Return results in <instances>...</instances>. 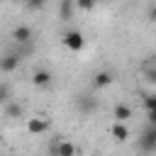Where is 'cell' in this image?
Here are the masks:
<instances>
[{
	"label": "cell",
	"instance_id": "obj_1",
	"mask_svg": "<svg viewBox=\"0 0 156 156\" xmlns=\"http://www.w3.org/2000/svg\"><path fill=\"white\" fill-rule=\"evenodd\" d=\"M139 149L144 154H154L156 151V127L154 124H146L141 136H139Z\"/></svg>",
	"mask_w": 156,
	"mask_h": 156
},
{
	"label": "cell",
	"instance_id": "obj_2",
	"mask_svg": "<svg viewBox=\"0 0 156 156\" xmlns=\"http://www.w3.org/2000/svg\"><path fill=\"white\" fill-rule=\"evenodd\" d=\"M20 61H22V54L17 51H7L0 56V73H12L20 68Z\"/></svg>",
	"mask_w": 156,
	"mask_h": 156
},
{
	"label": "cell",
	"instance_id": "obj_3",
	"mask_svg": "<svg viewBox=\"0 0 156 156\" xmlns=\"http://www.w3.org/2000/svg\"><path fill=\"white\" fill-rule=\"evenodd\" d=\"M63 44H66V49H71V51H80V49L85 46V37H83V32H78V29H68V32L63 34Z\"/></svg>",
	"mask_w": 156,
	"mask_h": 156
},
{
	"label": "cell",
	"instance_id": "obj_4",
	"mask_svg": "<svg viewBox=\"0 0 156 156\" xmlns=\"http://www.w3.org/2000/svg\"><path fill=\"white\" fill-rule=\"evenodd\" d=\"M46 129H49V122H46L44 117H29V119H27V132H29L32 136L44 134Z\"/></svg>",
	"mask_w": 156,
	"mask_h": 156
},
{
	"label": "cell",
	"instance_id": "obj_5",
	"mask_svg": "<svg viewBox=\"0 0 156 156\" xmlns=\"http://www.w3.org/2000/svg\"><path fill=\"white\" fill-rule=\"evenodd\" d=\"M51 80H54V76H51L46 68H39V71H34V76H32V83H34L37 88H49Z\"/></svg>",
	"mask_w": 156,
	"mask_h": 156
},
{
	"label": "cell",
	"instance_id": "obj_6",
	"mask_svg": "<svg viewBox=\"0 0 156 156\" xmlns=\"http://www.w3.org/2000/svg\"><path fill=\"white\" fill-rule=\"evenodd\" d=\"M56 156H78V149H76L73 141L56 139Z\"/></svg>",
	"mask_w": 156,
	"mask_h": 156
},
{
	"label": "cell",
	"instance_id": "obj_7",
	"mask_svg": "<svg viewBox=\"0 0 156 156\" xmlns=\"http://www.w3.org/2000/svg\"><path fill=\"white\" fill-rule=\"evenodd\" d=\"M12 39H15L17 44H29V41H32V29H29L27 24H20V27L12 29Z\"/></svg>",
	"mask_w": 156,
	"mask_h": 156
},
{
	"label": "cell",
	"instance_id": "obj_8",
	"mask_svg": "<svg viewBox=\"0 0 156 156\" xmlns=\"http://www.w3.org/2000/svg\"><path fill=\"white\" fill-rule=\"evenodd\" d=\"M73 10H76V0H58V20L68 22L73 17Z\"/></svg>",
	"mask_w": 156,
	"mask_h": 156
},
{
	"label": "cell",
	"instance_id": "obj_9",
	"mask_svg": "<svg viewBox=\"0 0 156 156\" xmlns=\"http://www.w3.org/2000/svg\"><path fill=\"white\" fill-rule=\"evenodd\" d=\"M110 83H112V73H110V71H98V73L93 76V88H98V90H100V88H107Z\"/></svg>",
	"mask_w": 156,
	"mask_h": 156
},
{
	"label": "cell",
	"instance_id": "obj_10",
	"mask_svg": "<svg viewBox=\"0 0 156 156\" xmlns=\"http://www.w3.org/2000/svg\"><path fill=\"white\" fill-rule=\"evenodd\" d=\"M5 107V117L7 119H20V117H24V107L20 105V102H7V105H2Z\"/></svg>",
	"mask_w": 156,
	"mask_h": 156
},
{
	"label": "cell",
	"instance_id": "obj_11",
	"mask_svg": "<svg viewBox=\"0 0 156 156\" xmlns=\"http://www.w3.org/2000/svg\"><path fill=\"white\" fill-rule=\"evenodd\" d=\"M112 115H115V122H127L129 117H132V107L129 105H115V110H112Z\"/></svg>",
	"mask_w": 156,
	"mask_h": 156
},
{
	"label": "cell",
	"instance_id": "obj_12",
	"mask_svg": "<svg viewBox=\"0 0 156 156\" xmlns=\"http://www.w3.org/2000/svg\"><path fill=\"white\" fill-rule=\"evenodd\" d=\"M144 107L149 112V124L156 127V95H146L144 98Z\"/></svg>",
	"mask_w": 156,
	"mask_h": 156
},
{
	"label": "cell",
	"instance_id": "obj_13",
	"mask_svg": "<svg viewBox=\"0 0 156 156\" xmlns=\"http://www.w3.org/2000/svg\"><path fill=\"white\" fill-rule=\"evenodd\" d=\"M95 105H98V102H95V98H90V95H80V98H78V110H80V112H85V115H88V112H93V110H95Z\"/></svg>",
	"mask_w": 156,
	"mask_h": 156
},
{
	"label": "cell",
	"instance_id": "obj_14",
	"mask_svg": "<svg viewBox=\"0 0 156 156\" xmlns=\"http://www.w3.org/2000/svg\"><path fill=\"white\" fill-rule=\"evenodd\" d=\"M112 136H115L117 141H127V139H129V129L124 127V122H115V127H112Z\"/></svg>",
	"mask_w": 156,
	"mask_h": 156
},
{
	"label": "cell",
	"instance_id": "obj_15",
	"mask_svg": "<svg viewBox=\"0 0 156 156\" xmlns=\"http://www.w3.org/2000/svg\"><path fill=\"white\" fill-rule=\"evenodd\" d=\"M98 2L95 0H76V10H83V12H90Z\"/></svg>",
	"mask_w": 156,
	"mask_h": 156
},
{
	"label": "cell",
	"instance_id": "obj_16",
	"mask_svg": "<svg viewBox=\"0 0 156 156\" xmlns=\"http://www.w3.org/2000/svg\"><path fill=\"white\" fill-rule=\"evenodd\" d=\"M7 102H10V85L0 83V105H7Z\"/></svg>",
	"mask_w": 156,
	"mask_h": 156
},
{
	"label": "cell",
	"instance_id": "obj_17",
	"mask_svg": "<svg viewBox=\"0 0 156 156\" xmlns=\"http://www.w3.org/2000/svg\"><path fill=\"white\" fill-rule=\"evenodd\" d=\"M46 5V0H24V7L27 10H41Z\"/></svg>",
	"mask_w": 156,
	"mask_h": 156
},
{
	"label": "cell",
	"instance_id": "obj_18",
	"mask_svg": "<svg viewBox=\"0 0 156 156\" xmlns=\"http://www.w3.org/2000/svg\"><path fill=\"white\" fill-rule=\"evenodd\" d=\"M144 76H146V80H149L151 85H156V66H154V68H149Z\"/></svg>",
	"mask_w": 156,
	"mask_h": 156
},
{
	"label": "cell",
	"instance_id": "obj_19",
	"mask_svg": "<svg viewBox=\"0 0 156 156\" xmlns=\"http://www.w3.org/2000/svg\"><path fill=\"white\" fill-rule=\"evenodd\" d=\"M149 20H151V22H156V5H151V7H149Z\"/></svg>",
	"mask_w": 156,
	"mask_h": 156
},
{
	"label": "cell",
	"instance_id": "obj_20",
	"mask_svg": "<svg viewBox=\"0 0 156 156\" xmlns=\"http://www.w3.org/2000/svg\"><path fill=\"white\" fill-rule=\"evenodd\" d=\"M95 2H105V0H95Z\"/></svg>",
	"mask_w": 156,
	"mask_h": 156
},
{
	"label": "cell",
	"instance_id": "obj_21",
	"mask_svg": "<svg viewBox=\"0 0 156 156\" xmlns=\"http://www.w3.org/2000/svg\"><path fill=\"white\" fill-rule=\"evenodd\" d=\"M15 2H24V0H15Z\"/></svg>",
	"mask_w": 156,
	"mask_h": 156
},
{
	"label": "cell",
	"instance_id": "obj_22",
	"mask_svg": "<svg viewBox=\"0 0 156 156\" xmlns=\"http://www.w3.org/2000/svg\"><path fill=\"white\" fill-rule=\"evenodd\" d=\"M154 58H156V56H154Z\"/></svg>",
	"mask_w": 156,
	"mask_h": 156
}]
</instances>
